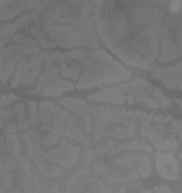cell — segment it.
I'll return each mask as SVG.
<instances>
[{"instance_id": "6da1fadb", "label": "cell", "mask_w": 182, "mask_h": 193, "mask_svg": "<svg viewBox=\"0 0 182 193\" xmlns=\"http://www.w3.org/2000/svg\"><path fill=\"white\" fill-rule=\"evenodd\" d=\"M61 89H72V85H69V82H63ZM57 91H59V87H57V89H48V93H57Z\"/></svg>"}]
</instances>
